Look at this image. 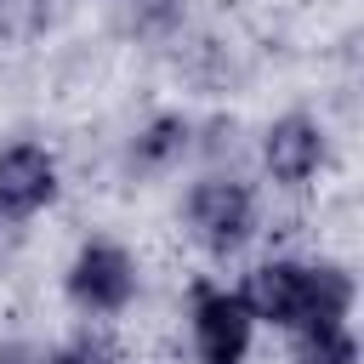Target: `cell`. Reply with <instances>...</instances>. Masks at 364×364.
<instances>
[{
    "mask_svg": "<svg viewBox=\"0 0 364 364\" xmlns=\"http://www.w3.org/2000/svg\"><path fill=\"white\" fill-rule=\"evenodd\" d=\"M245 307L256 324H273V330H307V324H347L353 313V273L336 267V262H296V256H279V262H262L245 284H239Z\"/></svg>",
    "mask_w": 364,
    "mask_h": 364,
    "instance_id": "6da1fadb",
    "label": "cell"
},
{
    "mask_svg": "<svg viewBox=\"0 0 364 364\" xmlns=\"http://www.w3.org/2000/svg\"><path fill=\"white\" fill-rule=\"evenodd\" d=\"M136 256L125 250V245H114V239H85L80 250H74V262H68V273H63V290H68V301L85 313V318H114V313H125L131 301H136Z\"/></svg>",
    "mask_w": 364,
    "mask_h": 364,
    "instance_id": "7a4b0ae2",
    "label": "cell"
},
{
    "mask_svg": "<svg viewBox=\"0 0 364 364\" xmlns=\"http://www.w3.org/2000/svg\"><path fill=\"white\" fill-rule=\"evenodd\" d=\"M182 216H188V233L210 256H233L256 233V193L239 176H199L182 199Z\"/></svg>",
    "mask_w": 364,
    "mask_h": 364,
    "instance_id": "3957f363",
    "label": "cell"
},
{
    "mask_svg": "<svg viewBox=\"0 0 364 364\" xmlns=\"http://www.w3.org/2000/svg\"><path fill=\"white\" fill-rule=\"evenodd\" d=\"M188 330H193V358L199 364H245L250 341H256V318H250L245 296L228 290V284H193Z\"/></svg>",
    "mask_w": 364,
    "mask_h": 364,
    "instance_id": "277c9868",
    "label": "cell"
},
{
    "mask_svg": "<svg viewBox=\"0 0 364 364\" xmlns=\"http://www.w3.org/2000/svg\"><path fill=\"white\" fill-rule=\"evenodd\" d=\"M57 199V159L40 142H6L0 148V228L34 222Z\"/></svg>",
    "mask_w": 364,
    "mask_h": 364,
    "instance_id": "5b68a950",
    "label": "cell"
},
{
    "mask_svg": "<svg viewBox=\"0 0 364 364\" xmlns=\"http://www.w3.org/2000/svg\"><path fill=\"white\" fill-rule=\"evenodd\" d=\"M262 165L279 188H307L324 165V125L313 114H284L262 136Z\"/></svg>",
    "mask_w": 364,
    "mask_h": 364,
    "instance_id": "8992f818",
    "label": "cell"
},
{
    "mask_svg": "<svg viewBox=\"0 0 364 364\" xmlns=\"http://www.w3.org/2000/svg\"><path fill=\"white\" fill-rule=\"evenodd\" d=\"M188 142H193V125H188L182 114H159V119H148V125L131 136L125 165H131L136 176H165V171L188 154Z\"/></svg>",
    "mask_w": 364,
    "mask_h": 364,
    "instance_id": "52a82bcc",
    "label": "cell"
},
{
    "mask_svg": "<svg viewBox=\"0 0 364 364\" xmlns=\"http://www.w3.org/2000/svg\"><path fill=\"white\" fill-rule=\"evenodd\" d=\"M290 364H358V341L347 324H307L290 330Z\"/></svg>",
    "mask_w": 364,
    "mask_h": 364,
    "instance_id": "ba28073f",
    "label": "cell"
},
{
    "mask_svg": "<svg viewBox=\"0 0 364 364\" xmlns=\"http://www.w3.org/2000/svg\"><path fill=\"white\" fill-rule=\"evenodd\" d=\"M40 364H114L102 347L91 341H74V347H57V353H40Z\"/></svg>",
    "mask_w": 364,
    "mask_h": 364,
    "instance_id": "9c48e42d",
    "label": "cell"
},
{
    "mask_svg": "<svg viewBox=\"0 0 364 364\" xmlns=\"http://www.w3.org/2000/svg\"><path fill=\"white\" fill-rule=\"evenodd\" d=\"M0 364H40V347H28V341H0Z\"/></svg>",
    "mask_w": 364,
    "mask_h": 364,
    "instance_id": "30bf717a",
    "label": "cell"
}]
</instances>
